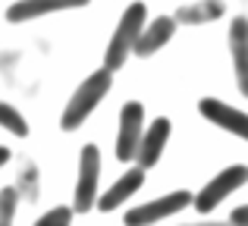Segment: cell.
Returning <instances> with one entry per match:
<instances>
[{
    "instance_id": "1",
    "label": "cell",
    "mask_w": 248,
    "mask_h": 226,
    "mask_svg": "<svg viewBox=\"0 0 248 226\" xmlns=\"http://www.w3.org/2000/svg\"><path fill=\"white\" fill-rule=\"evenodd\" d=\"M110 85H113V73H110L107 66L104 69H94V73L88 75V79L82 82L79 88H76V94L69 98L66 110L60 116V129L63 132H73V129H79L85 120H88L91 113H94V107L101 104L104 98H107Z\"/></svg>"
},
{
    "instance_id": "2",
    "label": "cell",
    "mask_w": 248,
    "mask_h": 226,
    "mask_svg": "<svg viewBox=\"0 0 248 226\" xmlns=\"http://www.w3.org/2000/svg\"><path fill=\"white\" fill-rule=\"evenodd\" d=\"M145 13H148L145 3H132L120 16V25H116L113 38H110V44H107V57H104V66H107L110 73H116V69L126 63V57L132 54L135 38H139V31L145 29Z\"/></svg>"
},
{
    "instance_id": "3",
    "label": "cell",
    "mask_w": 248,
    "mask_h": 226,
    "mask_svg": "<svg viewBox=\"0 0 248 226\" xmlns=\"http://www.w3.org/2000/svg\"><path fill=\"white\" fill-rule=\"evenodd\" d=\"M245 182H248V166H226L220 176H214L211 182H207L204 189L192 198L195 211H198V214H211L214 208H220L223 198H230L232 192L242 189Z\"/></svg>"
},
{
    "instance_id": "4",
    "label": "cell",
    "mask_w": 248,
    "mask_h": 226,
    "mask_svg": "<svg viewBox=\"0 0 248 226\" xmlns=\"http://www.w3.org/2000/svg\"><path fill=\"white\" fill-rule=\"evenodd\" d=\"M97 176H101V151L94 145L82 148L79 185H76V211H91L97 198Z\"/></svg>"
},
{
    "instance_id": "5",
    "label": "cell",
    "mask_w": 248,
    "mask_h": 226,
    "mask_svg": "<svg viewBox=\"0 0 248 226\" xmlns=\"http://www.w3.org/2000/svg\"><path fill=\"white\" fill-rule=\"evenodd\" d=\"M192 198L195 195H188V192H173V195H164V198H157V201H148V204H141V208H132L126 217H123V220H126L129 226L157 223V220H164V217L179 214L182 208H188V204H192Z\"/></svg>"
},
{
    "instance_id": "6",
    "label": "cell",
    "mask_w": 248,
    "mask_h": 226,
    "mask_svg": "<svg viewBox=\"0 0 248 226\" xmlns=\"http://www.w3.org/2000/svg\"><path fill=\"white\" fill-rule=\"evenodd\" d=\"M141 120H145V107L139 101H129L120 110V138H116V157L126 164L135 157L139 151V138H141Z\"/></svg>"
},
{
    "instance_id": "7",
    "label": "cell",
    "mask_w": 248,
    "mask_h": 226,
    "mask_svg": "<svg viewBox=\"0 0 248 226\" xmlns=\"http://www.w3.org/2000/svg\"><path fill=\"white\" fill-rule=\"evenodd\" d=\"M201 113H204V120H211L214 126H220V129H226V132H232V135H239V138L248 141V113L236 110V107L223 104V101H217V98L201 101Z\"/></svg>"
},
{
    "instance_id": "8",
    "label": "cell",
    "mask_w": 248,
    "mask_h": 226,
    "mask_svg": "<svg viewBox=\"0 0 248 226\" xmlns=\"http://www.w3.org/2000/svg\"><path fill=\"white\" fill-rule=\"evenodd\" d=\"M170 132H173V126H170V120H164V116H157V120L148 126V132L139 138V151H135V157H139V166H154L160 160V154H164L167 148V138Z\"/></svg>"
},
{
    "instance_id": "9",
    "label": "cell",
    "mask_w": 248,
    "mask_h": 226,
    "mask_svg": "<svg viewBox=\"0 0 248 226\" xmlns=\"http://www.w3.org/2000/svg\"><path fill=\"white\" fill-rule=\"evenodd\" d=\"M230 50H232V66H236L239 91L248 98V19L236 16L230 25Z\"/></svg>"
},
{
    "instance_id": "10",
    "label": "cell",
    "mask_w": 248,
    "mask_h": 226,
    "mask_svg": "<svg viewBox=\"0 0 248 226\" xmlns=\"http://www.w3.org/2000/svg\"><path fill=\"white\" fill-rule=\"evenodd\" d=\"M88 0H16L6 10L10 22H29V19L47 16V13H60V10H73V6H85Z\"/></svg>"
},
{
    "instance_id": "11",
    "label": "cell",
    "mask_w": 248,
    "mask_h": 226,
    "mask_svg": "<svg viewBox=\"0 0 248 226\" xmlns=\"http://www.w3.org/2000/svg\"><path fill=\"white\" fill-rule=\"evenodd\" d=\"M141 185H145V166H135V170H129L123 179H116V182L97 198V208L101 211H116L123 201H129Z\"/></svg>"
},
{
    "instance_id": "12",
    "label": "cell",
    "mask_w": 248,
    "mask_h": 226,
    "mask_svg": "<svg viewBox=\"0 0 248 226\" xmlns=\"http://www.w3.org/2000/svg\"><path fill=\"white\" fill-rule=\"evenodd\" d=\"M173 31H176V22L170 16H160V19H154L148 29H141L139 31V38H135V54L139 57H151V54H157L164 44H170V38H173Z\"/></svg>"
},
{
    "instance_id": "13",
    "label": "cell",
    "mask_w": 248,
    "mask_h": 226,
    "mask_svg": "<svg viewBox=\"0 0 248 226\" xmlns=\"http://www.w3.org/2000/svg\"><path fill=\"white\" fill-rule=\"evenodd\" d=\"M0 126H3L6 132L19 135V138H25V135H29V122H25V116L19 113L16 107L3 104V101H0Z\"/></svg>"
},
{
    "instance_id": "14",
    "label": "cell",
    "mask_w": 248,
    "mask_h": 226,
    "mask_svg": "<svg viewBox=\"0 0 248 226\" xmlns=\"http://www.w3.org/2000/svg\"><path fill=\"white\" fill-rule=\"evenodd\" d=\"M16 201H19V195H16V189L13 185H6L3 192H0V223H13V214H16Z\"/></svg>"
},
{
    "instance_id": "15",
    "label": "cell",
    "mask_w": 248,
    "mask_h": 226,
    "mask_svg": "<svg viewBox=\"0 0 248 226\" xmlns=\"http://www.w3.org/2000/svg\"><path fill=\"white\" fill-rule=\"evenodd\" d=\"M63 223H73V211L69 208H54L50 214H44L38 226H63Z\"/></svg>"
},
{
    "instance_id": "16",
    "label": "cell",
    "mask_w": 248,
    "mask_h": 226,
    "mask_svg": "<svg viewBox=\"0 0 248 226\" xmlns=\"http://www.w3.org/2000/svg\"><path fill=\"white\" fill-rule=\"evenodd\" d=\"M230 220H232V223H248V204H242V208H236V211H232V214H230Z\"/></svg>"
},
{
    "instance_id": "17",
    "label": "cell",
    "mask_w": 248,
    "mask_h": 226,
    "mask_svg": "<svg viewBox=\"0 0 248 226\" xmlns=\"http://www.w3.org/2000/svg\"><path fill=\"white\" fill-rule=\"evenodd\" d=\"M6 160H10V148H3V145H0V166H3Z\"/></svg>"
}]
</instances>
